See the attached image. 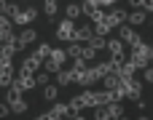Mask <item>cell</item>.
<instances>
[{"instance_id": "603a6c76", "label": "cell", "mask_w": 153, "mask_h": 120, "mask_svg": "<svg viewBox=\"0 0 153 120\" xmlns=\"http://www.w3.org/2000/svg\"><path fill=\"white\" fill-rule=\"evenodd\" d=\"M73 80H75V78H73V72H65V70H59V72H56V83H59V86H70Z\"/></svg>"}, {"instance_id": "7bdbcfd3", "label": "cell", "mask_w": 153, "mask_h": 120, "mask_svg": "<svg viewBox=\"0 0 153 120\" xmlns=\"http://www.w3.org/2000/svg\"><path fill=\"white\" fill-rule=\"evenodd\" d=\"M100 3H102V5H113L116 0H100Z\"/></svg>"}, {"instance_id": "2e32d148", "label": "cell", "mask_w": 153, "mask_h": 120, "mask_svg": "<svg viewBox=\"0 0 153 120\" xmlns=\"http://www.w3.org/2000/svg\"><path fill=\"white\" fill-rule=\"evenodd\" d=\"M100 5H102L100 0H83V5H81V8H83V13H89V16H94V13L100 11Z\"/></svg>"}, {"instance_id": "4fadbf2b", "label": "cell", "mask_w": 153, "mask_h": 120, "mask_svg": "<svg viewBox=\"0 0 153 120\" xmlns=\"http://www.w3.org/2000/svg\"><path fill=\"white\" fill-rule=\"evenodd\" d=\"M108 51H110L113 56L124 59V43H121V37H118V40H108Z\"/></svg>"}, {"instance_id": "484cf974", "label": "cell", "mask_w": 153, "mask_h": 120, "mask_svg": "<svg viewBox=\"0 0 153 120\" xmlns=\"http://www.w3.org/2000/svg\"><path fill=\"white\" fill-rule=\"evenodd\" d=\"M27 107H30V104H27L24 99H16V102L11 104V112H16V115H22V112H27Z\"/></svg>"}, {"instance_id": "d4e9b609", "label": "cell", "mask_w": 153, "mask_h": 120, "mask_svg": "<svg viewBox=\"0 0 153 120\" xmlns=\"http://www.w3.org/2000/svg\"><path fill=\"white\" fill-rule=\"evenodd\" d=\"M89 45L100 51V48H108V40H105V35H94V37L89 40Z\"/></svg>"}, {"instance_id": "52a82bcc", "label": "cell", "mask_w": 153, "mask_h": 120, "mask_svg": "<svg viewBox=\"0 0 153 120\" xmlns=\"http://www.w3.org/2000/svg\"><path fill=\"white\" fill-rule=\"evenodd\" d=\"M35 16H38L35 8H24V11H19L13 16V24H30V21H35Z\"/></svg>"}, {"instance_id": "ee69618b", "label": "cell", "mask_w": 153, "mask_h": 120, "mask_svg": "<svg viewBox=\"0 0 153 120\" xmlns=\"http://www.w3.org/2000/svg\"><path fill=\"white\" fill-rule=\"evenodd\" d=\"M35 120H46V115H40V118H35Z\"/></svg>"}, {"instance_id": "cb8c5ba5", "label": "cell", "mask_w": 153, "mask_h": 120, "mask_svg": "<svg viewBox=\"0 0 153 120\" xmlns=\"http://www.w3.org/2000/svg\"><path fill=\"white\" fill-rule=\"evenodd\" d=\"M22 94H24V91H22L16 83H13V86H8V104H13L16 99H22Z\"/></svg>"}, {"instance_id": "4316f807", "label": "cell", "mask_w": 153, "mask_h": 120, "mask_svg": "<svg viewBox=\"0 0 153 120\" xmlns=\"http://www.w3.org/2000/svg\"><path fill=\"white\" fill-rule=\"evenodd\" d=\"M81 13H83V8H81L78 3H70V5H67V19H75V16H81Z\"/></svg>"}, {"instance_id": "f546056e", "label": "cell", "mask_w": 153, "mask_h": 120, "mask_svg": "<svg viewBox=\"0 0 153 120\" xmlns=\"http://www.w3.org/2000/svg\"><path fill=\"white\" fill-rule=\"evenodd\" d=\"M43 11H46L48 16H56V0H46V3H43Z\"/></svg>"}, {"instance_id": "7402d4cb", "label": "cell", "mask_w": 153, "mask_h": 120, "mask_svg": "<svg viewBox=\"0 0 153 120\" xmlns=\"http://www.w3.org/2000/svg\"><path fill=\"white\" fill-rule=\"evenodd\" d=\"M48 59H51L54 64H59V67H62V64H65V59H67V51H59V48H54Z\"/></svg>"}, {"instance_id": "277c9868", "label": "cell", "mask_w": 153, "mask_h": 120, "mask_svg": "<svg viewBox=\"0 0 153 120\" xmlns=\"http://www.w3.org/2000/svg\"><path fill=\"white\" fill-rule=\"evenodd\" d=\"M94 37V24H83V27H75V35H73V43H89Z\"/></svg>"}, {"instance_id": "74e56055", "label": "cell", "mask_w": 153, "mask_h": 120, "mask_svg": "<svg viewBox=\"0 0 153 120\" xmlns=\"http://www.w3.org/2000/svg\"><path fill=\"white\" fill-rule=\"evenodd\" d=\"M35 83H40V86H46V83H48V75H43V72H40V75H35Z\"/></svg>"}, {"instance_id": "bcb514c9", "label": "cell", "mask_w": 153, "mask_h": 120, "mask_svg": "<svg viewBox=\"0 0 153 120\" xmlns=\"http://www.w3.org/2000/svg\"><path fill=\"white\" fill-rule=\"evenodd\" d=\"M0 70H3V61H0Z\"/></svg>"}, {"instance_id": "8fae6325", "label": "cell", "mask_w": 153, "mask_h": 120, "mask_svg": "<svg viewBox=\"0 0 153 120\" xmlns=\"http://www.w3.org/2000/svg\"><path fill=\"white\" fill-rule=\"evenodd\" d=\"M108 19H110V24L116 27V24H121V21H126V19H129V13H126V11H121V8H113V11L108 13Z\"/></svg>"}, {"instance_id": "f35d334b", "label": "cell", "mask_w": 153, "mask_h": 120, "mask_svg": "<svg viewBox=\"0 0 153 120\" xmlns=\"http://www.w3.org/2000/svg\"><path fill=\"white\" fill-rule=\"evenodd\" d=\"M8 112H11V104H0V120L5 118V115H8Z\"/></svg>"}, {"instance_id": "e575fe53", "label": "cell", "mask_w": 153, "mask_h": 120, "mask_svg": "<svg viewBox=\"0 0 153 120\" xmlns=\"http://www.w3.org/2000/svg\"><path fill=\"white\" fill-rule=\"evenodd\" d=\"M43 67H46L48 72H59V70H62V67H59V64H54L51 59H46V61H43Z\"/></svg>"}, {"instance_id": "6da1fadb", "label": "cell", "mask_w": 153, "mask_h": 120, "mask_svg": "<svg viewBox=\"0 0 153 120\" xmlns=\"http://www.w3.org/2000/svg\"><path fill=\"white\" fill-rule=\"evenodd\" d=\"M132 61L137 64V70H140V67H148V64L153 61V45L140 43L137 48H132Z\"/></svg>"}, {"instance_id": "ffe728a7", "label": "cell", "mask_w": 153, "mask_h": 120, "mask_svg": "<svg viewBox=\"0 0 153 120\" xmlns=\"http://www.w3.org/2000/svg\"><path fill=\"white\" fill-rule=\"evenodd\" d=\"M51 51H54V48H51V45H48V43H40V45H38V48H35V56H40V59H43V61H46V59H48V56H51Z\"/></svg>"}, {"instance_id": "1f68e13d", "label": "cell", "mask_w": 153, "mask_h": 120, "mask_svg": "<svg viewBox=\"0 0 153 120\" xmlns=\"http://www.w3.org/2000/svg\"><path fill=\"white\" fill-rule=\"evenodd\" d=\"M11 16H5V13H0V32H5V29H11Z\"/></svg>"}, {"instance_id": "f1b7e54d", "label": "cell", "mask_w": 153, "mask_h": 120, "mask_svg": "<svg viewBox=\"0 0 153 120\" xmlns=\"http://www.w3.org/2000/svg\"><path fill=\"white\" fill-rule=\"evenodd\" d=\"M51 110H56V112H59V115H62V118H67V115H70V112H73V110H70V104H59V102H56V104H54V107H51Z\"/></svg>"}, {"instance_id": "9a60e30c", "label": "cell", "mask_w": 153, "mask_h": 120, "mask_svg": "<svg viewBox=\"0 0 153 120\" xmlns=\"http://www.w3.org/2000/svg\"><path fill=\"white\" fill-rule=\"evenodd\" d=\"M78 96H81V102H83L86 107H100V104H97V94H94V91H83V94H78Z\"/></svg>"}, {"instance_id": "ac0fdd59", "label": "cell", "mask_w": 153, "mask_h": 120, "mask_svg": "<svg viewBox=\"0 0 153 120\" xmlns=\"http://www.w3.org/2000/svg\"><path fill=\"white\" fill-rule=\"evenodd\" d=\"M0 86H13V72H11V67H3V70H0Z\"/></svg>"}, {"instance_id": "ba28073f", "label": "cell", "mask_w": 153, "mask_h": 120, "mask_svg": "<svg viewBox=\"0 0 153 120\" xmlns=\"http://www.w3.org/2000/svg\"><path fill=\"white\" fill-rule=\"evenodd\" d=\"M134 70H137V64H134V61L129 59V61H124V64H121V67L116 70V75H118L121 80H129V78L134 75Z\"/></svg>"}, {"instance_id": "836d02e7", "label": "cell", "mask_w": 153, "mask_h": 120, "mask_svg": "<svg viewBox=\"0 0 153 120\" xmlns=\"http://www.w3.org/2000/svg\"><path fill=\"white\" fill-rule=\"evenodd\" d=\"M43 96H46L48 102H54V99H56V86H46V91H43Z\"/></svg>"}, {"instance_id": "30bf717a", "label": "cell", "mask_w": 153, "mask_h": 120, "mask_svg": "<svg viewBox=\"0 0 153 120\" xmlns=\"http://www.w3.org/2000/svg\"><path fill=\"white\" fill-rule=\"evenodd\" d=\"M13 83H16L22 91H30V88H35V75H19Z\"/></svg>"}, {"instance_id": "8d00e7d4", "label": "cell", "mask_w": 153, "mask_h": 120, "mask_svg": "<svg viewBox=\"0 0 153 120\" xmlns=\"http://www.w3.org/2000/svg\"><path fill=\"white\" fill-rule=\"evenodd\" d=\"M46 120H62V115L56 110H51V112H46Z\"/></svg>"}, {"instance_id": "5b68a950", "label": "cell", "mask_w": 153, "mask_h": 120, "mask_svg": "<svg viewBox=\"0 0 153 120\" xmlns=\"http://www.w3.org/2000/svg\"><path fill=\"white\" fill-rule=\"evenodd\" d=\"M121 40H124V43H129L132 48H137V45L143 43V40H140V35H137L132 27H121Z\"/></svg>"}, {"instance_id": "5bb4252c", "label": "cell", "mask_w": 153, "mask_h": 120, "mask_svg": "<svg viewBox=\"0 0 153 120\" xmlns=\"http://www.w3.org/2000/svg\"><path fill=\"white\" fill-rule=\"evenodd\" d=\"M30 43H35V29H24V32L19 35V48H24V45H30Z\"/></svg>"}, {"instance_id": "44dd1931", "label": "cell", "mask_w": 153, "mask_h": 120, "mask_svg": "<svg viewBox=\"0 0 153 120\" xmlns=\"http://www.w3.org/2000/svg\"><path fill=\"white\" fill-rule=\"evenodd\" d=\"M67 56L81 59V56H83V45H81V43H70V45H67Z\"/></svg>"}, {"instance_id": "7c38bea8", "label": "cell", "mask_w": 153, "mask_h": 120, "mask_svg": "<svg viewBox=\"0 0 153 120\" xmlns=\"http://www.w3.org/2000/svg\"><path fill=\"white\" fill-rule=\"evenodd\" d=\"M75 80H78L81 86H94V83H97V75H94V70L89 67V70H86V72H81Z\"/></svg>"}, {"instance_id": "4dcf8cb0", "label": "cell", "mask_w": 153, "mask_h": 120, "mask_svg": "<svg viewBox=\"0 0 153 120\" xmlns=\"http://www.w3.org/2000/svg\"><path fill=\"white\" fill-rule=\"evenodd\" d=\"M129 21H132V24H143V21H145V11H134V13L129 16Z\"/></svg>"}, {"instance_id": "f6af8a7d", "label": "cell", "mask_w": 153, "mask_h": 120, "mask_svg": "<svg viewBox=\"0 0 153 120\" xmlns=\"http://www.w3.org/2000/svg\"><path fill=\"white\" fill-rule=\"evenodd\" d=\"M140 120H148V118H145V115H143V118H140Z\"/></svg>"}, {"instance_id": "7a4b0ae2", "label": "cell", "mask_w": 153, "mask_h": 120, "mask_svg": "<svg viewBox=\"0 0 153 120\" xmlns=\"http://www.w3.org/2000/svg\"><path fill=\"white\" fill-rule=\"evenodd\" d=\"M73 35H75V24H73V19L59 21V27H56V37H59V40H73Z\"/></svg>"}, {"instance_id": "e0dca14e", "label": "cell", "mask_w": 153, "mask_h": 120, "mask_svg": "<svg viewBox=\"0 0 153 120\" xmlns=\"http://www.w3.org/2000/svg\"><path fill=\"white\" fill-rule=\"evenodd\" d=\"M86 70H89L86 59H75V61H73V70H70V72H73V78H78V75H81V72H86Z\"/></svg>"}, {"instance_id": "d590c367", "label": "cell", "mask_w": 153, "mask_h": 120, "mask_svg": "<svg viewBox=\"0 0 153 120\" xmlns=\"http://www.w3.org/2000/svg\"><path fill=\"white\" fill-rule=\"evenodd\" d=\"M11 5H13V3H8V0H0V13L11 16Z\"/></svg>"}, {"instance_id": "d6a6232c", "label": "cell", "mask_w": 153, "mask_h": 120, "mask_svg": "<svg viewBox=\"0 0 153 120\" xmlns=\"http://www.w3.org/2000/svg\"><path fill=\"white\" fill-rule=\"evenodd\" d=\"M94 53H97V48H91V45H83V56H81V59L91 61V59H94Z\"/></svg>"}, {"instance_id": "9c48e42d", "label": "cell", "mask_w": 153, "mask_h": 120, "mask_svg": "<svg viewBox=\"0 0 153 120\" xmlns=\"http://www.w3.org/2000/svg\"><path fill=\"white\" fill-rule=\"evenodd\" d=\"M121 83H124V80H121L116 72H110V75H105V78H102V86H105L108 91H116V88H121Z\"/></svg>"}, {"instance_id": "b9f144b4", "label": "cell", "mask_w": 153, "mask_h": 120, "mask_svg": "<svg viewBox=\"0 0 153 120\" xmlns=\"http://www.w3.org/2000/svg\"><path fill=\"white\" fill-rule=\"evenodd\" d=\"M73 120H86V118H83L81 112H73Z\"/></svg>"}, {"instance_id": "d6986e66", "label": "cell", "mask_w": 153, "mask_h": 120, "mask_svg": "<svg viewBox=\"0 0 153 120\" xmlns=\"http://www.w3.org/2000/svg\"><path fill=\"white\" fill-rule=\"evenodd\" d=\"M105 107H108V112H110L116 120L124 118V107H121V102H110V104H105Z\"/></svg>"}, {"instance_id": "60d3db41", "label": "cell", "mask_w": 153, "mask_h": 120, "mask_svg": "<svg viewBox=\"0 0 153 120\" xmlns=\"http://www.w3.org/2000/svg\"><path fill=\"white\" fill-rule=\"evenodd\" d=\"M145 80L153 83V67H145Z\"/></svg>"}, {"instance_id": "83f0119b", "label": "cell", "mask_w": 153, "mask_h": 120, "mask_svg": "<svg viewBox=\"0 0 153 120\" xmlns=\"http://www.w3.org/2000/svg\"><path fill=\"white\" fill-rule=\"evenodd\" d=\"M83 107H86V104L81 102V96H73V99H70V110H73V112H81Z\"/></svg>"}, {"instance_id": "8992f818", "label": "cell", "mask_w": 153, "mask_h": 120, "mask_svg": "<svg viewBox=\"0 0 153 120\" xmlns=\"http://www.w3.org/2000/svg\"><path fill=\"white\" fill-rule=\"evenodd\" d=\"M124 91H126V96H129V99H140V91H143V86H140V80L129 78V80H124Z\"/></svg>"}, {"instance_id": "ab89813d", "label": "cell", "mask_w": 153, "mask_h": 120, "mask_svg": "<svg viewBox=\"0 0 153 120\" xmlns=\"http://www.w3.org/2000/svg\"><path fill=\"white\" fill-rule=\"evenodd\" d=\"M129 3H132L134 8H145V5H148V0H129Z\"/></svg>"}, {"instance_id": "3957f363", "label": "cell", "mask_w": 153, "mask_h": 120, "mask_svg": "<svg viewBox=\"0 0 153 120\" xmlns=\"http://www.w3.org/2000/svg\"><path fill=\"white\" fill-rule=\"evenodd\" d=\"M40 67H43V59L32 53V56H27V59H24V64H22V75H35Z\"/></svg>"}]
</instances>
